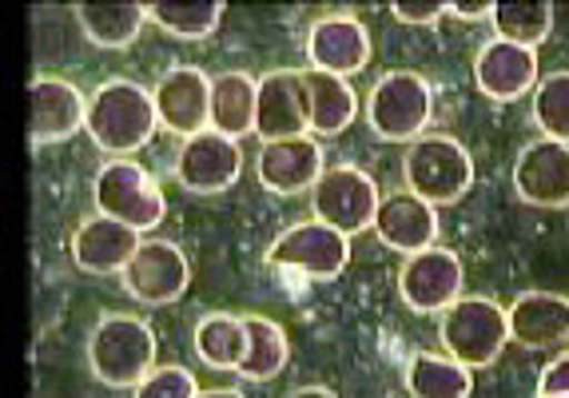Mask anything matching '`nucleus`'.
<instances>
[{
  "label": "nucleus",
  "instance_id": "nucleus-8",
  "mask_svg": "<svg viewBox=\"0 0 569 398\" xmlns=\"http://www.w3.org/2000/svg\"><path fill=\"white\" fill-rule=\"evenodd\" d=\"M379 183L355 163H335L311 188V211L319 223L335 228L339 236L355 239L370 231L375 211H379Z\"/></svg>",
  "mask_w": 569,
  "mask_h": 398
},
{
  "label": "nucleus",
  "instance_id": "nucleus-16",
  "mask_svg": "<svg viewBox=\"0 0 569 398\" xmlns=\"http://www.w3.org/2000/svg\"><path fill=\"white\" fill-rule=\"evenodd\" d=\"M256 136L263 143L311 136L307 132L303 68H271L256 80Z\"/></svg>",
  "mask_w": 569,
  "mask_h": 398
},
{
  "label": "nucleus",
  "instance_id": "nucleus-17",
  "mask_svg": "<svg viewBox=\"0 0 569 398\" xmlns=\"http://www.w3.org/2000/svg\"><path fill=\"white\" fill-rule=\"evenodd\" d=\"M327 171L323 143L315 136H287V140H267L256 156V176L267 191L276 196H303L315 180Z\"/></svg>",
  "mask_w": 569,
  "mask_h": 398
},
{
  "label": "nucleus",
  "instance_id": "nucleus-19",
  "mask_svg": "<svg viewBox=\"0 0 569 398\" xmlns=\"http://www.w3.org/2000/svg\"><path fill=\"white\" fill-rule=\"evenodd\" d=\"M375 236L390 247V251H402V256H418L427 247L438 243V208H430L427 199L402 191H387L379 199V211H375Z\"/></svg>",
  "mask_w": 569,
  "mask_h": 398
},
{
  "label": "nucleus",
  "instance_id": "nucleus-24",
  "mask_svg": "<svg viewBox=\"0 0 569 398\" xmlns=\"http://www.w3.org/2000/svg\"><path fill=\"white\" fill-rule=\"evenodd\" d=\"M208 128L236 143L247 140V136H256V77L251 72L211 77Z\"/></svg>",
  "mask_w": 569,
  "mask_h": 398
},
{
  "label": "nucleus",
  "instance_id": "nucleus-30",
  "mask_svg": "<svg viewBox=\"0 0 569 398\" xmlns=\"http://www.w3.org/2000/svg\"><path fill=\"white\" fill-rule=\"evenodd\" d=\"M533 123L541 140L569 143V68L546 72L533 84Z\"/></svg>",
  "mask_w": 569,
  "mask_h": 398
},
{
  "label": "nucleus",
  "instance_id": "nucleus-21",
  "mask_svg": "<svg viewBox=\"0 0 569 398\" xmlns=\"http://www.w3.org/2000/svg\"><path fill=\"white\" fill-rule=\"evenodd\" d=\"M510 339L526 351L561 347L569 342V295L558 291H522L506 311Z\"/></svg>",
  "mask_w": 569,
  "mask_h": 398
},
{
  "label": "nucleus",
  "instance_id": "nucleus-10",
  "mask_svg": "<svg viewBox=\"0 0 569 398\" xmlns=\"http://www.w3.org/2000/svg\"><path fill=\"white\" fill-rule=\"evenodd\" d=\"M466 271L450 247H427L399 267V295L415 315H442L462 295Z\"/></svg>",
  "mask_w": 569,
  "mask_h": 398
},
{
  "label": "nucleus",
  "instance_id": "nucleus-25",
  "mask_svg": "<svg viewBox=\"0 0 569 398\" xmlns=\"http://www.w3.org/2000/svg\"><path fill=\"white\" fill-rule=\"evenodd\" d=\"M239 319H243L247 331V351L239 359L236 375L247 382H271L287 367V359H291L287 331L276 319H267V315H239Z\"/></svg>",
  "mask_w": 569,
  "mask_h": 398
},
{
  "label": "nucleus",
  "instance_id": "nucleus-31",
  "mask_svg": "<svg viewBox=\"0 0 569 398\" xmlns=\"http://www.w3.org/2000/svg\"><path fill=\"white\" fill-rule=\"evenodd\" d=\"M200 382L188 367L180 362H163V367H152L140 382L132 387V398H196Z\"/></svg>",
  "mask_w": 569,
  "mask_h": 398
},
{
  "label": "nucleus",
  "instance_id": "nucleus-15",
  "mask_svg": "<svg viewBox=\"0 0 569 398\" xmlns=\"http://www.w3.org/2000/svg\"><path fill=\"white\" fill-rule=\"evenodd\" d=\"M370 64V37L351 12H327L307 29V68L351 80Z\"/></svg>",
  "mask_w": 569,
  "mask_h": 398
},
{
  "label": "nucleus",
  "instance_id": "nucleus-36",
  "mask_svg": "<svg viewBox=\"0 0 569 398\" xmlns=\"http://www.w3.org/2000/svg\"><path fill=\"white\" fill-rule=\"evenodd\" d=\"M196 398H243V390H236V387H216V390H196Z\"/></svg>",
  "mask_w": 569,
  "mask_h": 398
},
{
  "label": "nucleus",
  "instance_id": "nucleus-29",
  "mask_svg": "<svg viewBox=\"0 0 569 398\" xmlns=\"http://www.w3.org/2000/svg\"><path fill=\"white\" fill-rule=\"evenodd\" d=\"M493 40H506V44L533 48L553 29V4L550 0H513V4H493Z\"/></svg>",
  "mask_w": 569,
  "mask_h": 398
},
{
  "label": "nucleus",
  "instance_id": "nucleus-23",
  "mask_svg": "<svg viewBox=\"0 0 569 398\" xmlns=\"http://www.w3.org/2000/svg\"><path fill=\"white\" fill-rule=\"evenodd\" d=\"M72 17L80 20L84 37L104 52H123L128 44H136L140 29L148 24L140 0H84L72 9Z\"/></svg>",
  "mask_w": 569,
  "mask_h": 398
},
{
  "label": "nucleus",
  "instance_id": "nucleus-9",
  "mask_svg": "<svg viewBox=\"0 0 569 398\" xmlns=\"http://www.w3.org/2000/svg\"><path fill=\"white\" fill-rule=\"evenodd\" d=\"M123 291L143 307L180 304L191 287V263L180 243L171 239H140L136 256L120 271Z\"/></svg>",
  "mask_w": 569,
  "mask_h": 398
},
{
  "label": "nucleus",
  "instance_id": "nucleus-27",
  "mask_svg": "<svg viewBox=\"0 0 569 398\" xmlns=\"http://www.w3.org/2000/svg\"><path fill=\"white\" fill-rule=\"evenodd\" d=\"M196 355L200 362H208L211 370H231L236 375L239 359L247 351V331H243V319L239 315H228V311H211L196 322Z\"/></svg>",
  "mask_w": 569,
  "mask_h": 398
},
{
  "label": "nucleus",
  "instance_id": "nucleus-3",
  "mask_svg": "<svg viewBox=\"0 0 569 398\" xmlns=\"http://www.w3.org/2000/svg\"><path fill=\"white\" fill-rule=\"evenodd\" d=\"M402 183L410 196L427 199L430 208H450L475 183V160L466 143L447 132H422L407 143L402 156Z\"/></svg>",
  "mask_w": 569,
  "mask_h": 398
},
{
  "label": "nucleus",
  "instance_id": "nucleus-1",
  "mask_svg": "<svg viewBox=\"0 0 569 398\" xmlns=\"http://www.w3.org/2000/svg\"><path fill=\"white\" fill-rule=\"evenodd\" d=\"M84 132L92 136V143L108 160H132L160 132L152 88L136 84L128 77L104 80V84L88 96Z\"/></svg>",
  "mask_w": 569,
  "mask_h": 398
},
{
  "label": "nucleus",
  "instance_id": "nucleus-28",
  "mask_svg": "<svg viewBox=\"0 0 569 398\" xmlns=\"http://www.w3.org/2000/svg\"><path fill=\"white\" fill-rule=\"evenodd\" d=\"M223 0H191V4H180V0H152V4H143V17L148 24L163 29L168 37H180V40H203L219 29V20H223Z\"/></svg>",
  "mask_w": 569,
  "mask_h": 398
},
{
  "label": "nucleus",
  "instance_id": "nucleus-5",
  "mask_svg": "<svg viewBox=\"0 0 569 398\" xmlns=\"http://www.w3.org/2000/svg\"><path fill=\"white\" fill-rule=\"evenodd\" d=\"M96 211L123 228H132L136 236H148L163 223L168 216V199L163 188L152 180V171L136 160H104L96 168L92 180Z\"/></svg>",
  "mask_w": 569,
  "mask_h": 398
},
{
  "label": "nucleus",
  "instance_id": "nucleus-6",
  "mask_svg": "<svg viewBox=\"0 0 569 398\" xmlns=\"http://www.w3.org/2000/svg\"><path fill=\"white\" fill-rule=\"evenodd\" d=\"M362 112L379 140L410 143L427 132L430 116H435V92H430L427 77H418L410 68H395L370 84Z\"/></svg>",
  "mask_w": 569,
  "mask_h": 398
},
{
  "label": "nucleus",
  "instance_id": "nucleus-35",
  "mask_svg": "<svg viewBox=\"0 0 569 398\" xmlns=\"http://www.w3.org/2000/svg\"><path fill=\"white\" fill-rule=\"evenodd\" d=\"M287 398H339L331 387H299V390H291Z\"/></svg>",
  "mask_w": 569,
  "mask_h": 398
},
{
  "label": "nucleus",
  "instance_id": "nucleus-11",
  "mask_svg": "<svg viewBox=\"0 0 569 398\" xmlns=\"http://www.w3.org/2000/svg\"><path fill=\"white\" fill-rule=\"evenodd\" d=\"M513 196L541 211L569 208V143L558 140H530L513 160Z\"/></svg>",
  "mask_w": 569,
  "mask_h": 398
},
{
  "label": "nucleus",
  "instance_id": "nucleus-22",
  "mask_svg": "<svg viewBox=\"0 0 569 398\" xmlns=\"http://www.w3.org/2000/svg\"><path fill=\"white\" fill-rule=\"evenodd\" d=\"M303 92H307V132L315 140L342 136L355 123V116H359V92H355L351 80L303 68Z\"/></svg>",
  "mask_w": 569,
  "mask_h": 398
},
{
  "label": "nucleus",
  "instance_id": "nucleus-13",
  "mask_svg": "<svg viewBox=\"0 0 569 398\" xmlns=\"http://www.w3.org/2000/svg\"><path fill=\"white\" fill-rule=\"evenodd\" d=\"M84 92L64 77H37L29 84V136L32 148H48V143H64L77 132H84Z\"/></svg>",
  "mask_w": 569,
  "mask_h": 398
},
{
  "label": "nucleus",
  "instance_id": "nucleus-4",
  "mask_svg": "<svg viewBox=\"0 0 569 398\" xmlns=\"http://www.w3.org/2000/svg\"><path fill=\"white\" fill-rule=\"evenodd\" d=\"M156 367V335L140 315H104L88 335V370L112 390H132Z\"/></svg>",
  "mask_w": 569,
  "mask_h": 398
},
{
  "label": "nucleus",
  "instance_id": "nucleus-20",
  "mask_svg": "<svg viewBox=\"0 0 569 398\" xmlns=\"http://www.w3.org/2000/svg\"><path fill=\"white\" fill-rule=\"evenodd\" d=\"M143 236H136L132 228H123L116 219L108 216H88L77 231H72V263L84 271V276H120L128 259L136 256V247H140Z\"/></svg>",
  "mask_w": 569,
  "mask_h": 398
},
{
  "label": "nucleus",
  "instance_id": "nucleus-26",
  "mask_svg": "<svg viewBox=\"0 0 569 398\" xmlns=\"http://www.w3.org/2000/svg\"><path fill=\"white\" fill-rule=\"evenodd\" d=\"M407 382L410 398H470L475 390V370H466L442 351H418L407 362Z\"/></svg>",
  "mask_w": 569,
  "mask_h": 398
},
{
  "label": "nucleus",
  "instance_id": "nucleus-2",
  "mask_svg": "<svg viewBox=\"0 0 569 398\" xmlns=\"http://www.w3.org/2000/svg\"><path fill=\"white\" fill-rule=\"evenodd\" d=\"M438 339L442 355L462 362L466 370H486L510 342L506 307L490 295H458L447 311L438 315Z\"/></svg>",
  "mask_w": 569,
  "mask_h": 398
},
{
  "label": "nucleus",
  "instance_id": "nucleus-34",
  "mask_svg": "<svg viewBox=\"0 0 569 398\" xmlns=\"http://www.w3.org/2000/svg\"><path fill=\"white\" fill-rule=\"evenodd\" d=\"M447 17H458V20H466V24H478V20L493 17V4L490 0H450Z\"/></svg>",
  "mask_w": 569,
  "mask_h": 398
},
{
  "label": "nucleus",
  "instance_id": "nucleus-7",
  "mask_svg": "<svg viewBox=\"0 0 569 398\" xmlns=\"http://www.w3.org/2000/svg\"><path fill=\"white\" fill-rule=\"evenodd\" d=\"M263 259L267 267H279V271H299L315 283H331L351 267V239L319 219H303V223L279 231Z\"/></svg>",
  "mask_w": 569,
  "mask_h": 398
},
{
  "label": "nucleus",
  "instance_id": "nucleus-14",
  "mask_svg": "<svg viewBox=\"0 0 569 398\" xmlns=\"http://www.w3.org/2000/svg\"><path fill=\"white\" fill-rule=\"evenodd\" d=\"M156 120L163 132L188 136L208 128V108H211V77L196 64H176L160 77V84L152 88Z\"/></svg>",
  "mask_w": 569,
  "mask_h": 398
},
{
  "label": "nucleus",
  "instance_id": "nucleus-32",
  "mask_svg": "<svg viewBox=\"0 0 569 398\" xmlns=\"http://www.w3.org/2000/svg\"><path fill=\"white\" fill-rule=\"evenodd\" d=\"M390 12H395L399 24L427 29V24H438V20L447 17V4H442V0H399V4H390Z\"/></svg>",
  "mask_w": 569,
  "mask_h": 398
},
{
  "label": "nucleus",
  "instance_id": "nucleus-12",
  "mask_svg": "<svg viewBox=\"0 0 569 398\" xmlns=\"http://www.w3.org/2000/svg\"><path fill=\"white\" fill-rule=\"evenodd\" d=\"M239 171H243V148L228 136L211 132V128L188 136L176 152V180L196 196L228 191L239 180Z\"/></svg>",
  "mask_w": 569,
  "mask_h": 398
},
{
  "label": "nucleus",
  "instance_id": "nucleus-33",
  "mask_svg": "<svg viewBox=\"0 0 569 398\" xmlns=\"http://www.w3.org/2000/svg\"><path fill=\"white\" fill-rule=\"evenodd\" d=\"M538 398H569V347L550 362V367H541Z\"/></svg>",
  "mask_w": 569,
  "mask_h": 398
},
{
  "label": "nucleus",
  "instance_id": "nucleus-18",
  "mask_svg": "<svg viewBox=\"0 0 569 398\" xmlns=\"http://www.w3.org/2000/svg\"><path fill=\"white\" fill-rule=\"evenodd\" d=\"M475 84L493 105L522 100L538 84V52L506 40H486L475 57Z\"/></svg>",
  "mask_w": 569,
  "mask_h": 398
}]
</instances>
